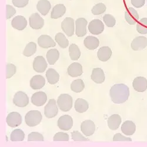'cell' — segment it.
<instances>
[{
    "label": "cell",
    "mask_w": 147,
    "mask_h": 147,
    "mask_svg": "<svg viewBox=\"0 0 147 147\" xmlns=\"http://www.w3.org/2000/svg\"><path fill=\"white\" fill-rule=\"evenodd\" d=\"M109 95L114 104H122L128 100L129 89L125 84H115L110 90Z\"/></svg>",
    "instance_id": "cell-1"
},
{
    "label": "cell",
    "mask_w": 147,
    "mask_h": 147,
    "mask_svg": "<svg viewBox=\"0 0 147 147\" xmlns=\"http://www.w3.org/2000/svg\"><path fill=\"white\" fill-rule=\"evenodd\" d=\"M42 118L40 111L38 110H31L27 113L25 117V122L28 127H34L40 124Z\"/></svg>",
    "instance_id": "cell-2"
},
{
    "label": "cell",
    "mask_w": 147,
    "mask_h": 147,
    "mask_svg": "<svg viewBox=\"0 0 147 147\" xmlns=\"http://www.w3.org/2000/svg\"><path fill=\"white\" fill-rule=\"evenodd\" d=\"M73 100L71 95L67 94H61L57 100L58 107L63 112H68L72 107Z\"/></svg>",
    "instance_id": "cell-3"
},
{
    "label": "cell",
    "mask_w": 147,
    "mask_h": 147,
    "mask_svg": "<svg viewBox=\"0 0 147 147\" xmlns=\"http://www.w3.org/2000/svg\"><path fill=\"white\" fill-rule=\"evenodd\" d=\"M76 23L73 18L66 17L61 22V28L68 36H72L74 34Z\"/></svg>",
    "instance_id": "cell-4"
},
{
    "label": "cell",
    "mask_w": 147,
    "mask_h": 147,
    "mask_svg": "<svg viewBox=\"0 0 147 147\" xmlns=\"http://www.w3.org/2000/svg\"><path fill=\"white\" fill-rule=\"evenodd\" d=\"M58 108L54 99L49 100L44 108V115L48 118H53L57 115Z\"/></svg>",
    "instance_id": "cell-5"
},
{
    "label": "cell",
    "mask_w": 147,
    "mask_h": 147,
    "mask_svg": "<svg viewBox=\"0 0 147 147\" xmlns=\"http://www.w3.org/2000/svg\"><path fill=\"white\" fill-rule=\"evenodd\" d=\"M13 104L18 107H26L29 104V98L25 92L18 91L14 96Z\"/></svg>",
    "instance_id": "cell-6"
},
{
    "label": "cell",
    "mask_w": 147,
    "mask_h": 147,
    "mask_svg": "<svg viewBox=\"0 0 147 147\" xmlns=\"http://www.w3.org/2000/svg\"><path fill=\"white\" fill-rule=\"evenodd\" d=\"M87 20L84 18H79L76 21V34L78 37H83L87 34Z\"/></svg>",
    "instance_id": "cell-7"
},
{
    "label": "cell",
    "mask_w": 147,
    "mask_h": 147,
    "mask_svg": "<svg viewBox=\"0 0 147 147\" xmlns=\"http://www.w3.org/2000/svg\"><path fill=\"white\" fill-rule=\"evenodd\" d=\"M57 125L59 128L63 131H68L71 129L73 126L72 118L68 115H64L59 118Z\"/></svg>",
    "instance_id": "cell-8"
},
{
    "label": "cell",
    "mask_w": 147,
    "mask_h": 147,
    "mask_svg": "<svg viewBox=\"0 0 147 147\" xmlns=\"http://www.w3.org/2000/svg\"><path fill=\"white\" fill-rule=\"evenodd\" d=\"M88 28L92 34L99 35L104 30V24L100 20H93L90 22Z\"/></svg>",
    "instance_id": "cell-9"
},
{
    "label": "cell",
    "mask_w": 147,
    "mask_h": 147,
    "mask_svg": "<svg viewBox=\"0 0 147 147\" xmlns=\"http://www.w3.org/2000/svg\"><path fill=\"white\" fill-rule=\"evenodd\" d=\"M30 26L34 30H40L44 26V20L38 14L34 13L29 18Z\"/></svg>",
    "instance_id": "cell-10"
},
{
    "label": "cell",
    "mask_w": 147,
    "mask_h": 147,
    "mask_svg": "<svg viewBox=\"0 0 147 147\" xmlns=\"http://www.w3.org/2000/svg\"><path fill=\"white\" fill-rule=\"evenodd\" d=\"M8 125L11 128H15L20 126L22 123V117L17 112L9 113L6 119Z\"/></svg>",
    "instance_id": "cell-11"
},
{
    "label": "cell",
    "mask_w": 147,
    "mask_h": 147,
    "mask_svg": "<svg viewBox=\"0 0 147 147\" xmlns=\"http://www.w3.org/2000/svg\"><path fill=\"white\" fill-rule=\"evenodd\" d=\"M96 127L94 122L91 120H85L82 122L81 125V132L86 137H90L95 132Z\"/></svg>",
    "instance_id": "cell-12"
},
{
    "label": "cell",
    "mask_w": 147,
    "mask_h": 147,
    "mask_svg": "<svg viewBox=\"0 0 147 147\" xmlns=\"http://www.w3.org/2000/svg\"><path fill=\"white\" fill-rule=\"evenodd\" d=\"M48 64L45 59L42 56L36 57L33 61V69L36 72H44L47 68Z\"/></svg>",
    "instance_id": "cell-13"
},
{
    "label": "cell",
    "mask_w": 147,
    "mask_h": 147,
    "mask_svg": "<svg viewBox=\"0 0 147 147\" xmlns=\"http://www.w3.org/2000/svg\"><path fill=\"white\" fill-rule=\"evenodd\" d=\"M131 46L134 51L142 50L147 46V38L144 36H137L132 40Z\"/></svg>",
    "instance_id": "cell-14"
},
{
    "label": "cell",
    "mask_w": 147,
    "mask_h": 147,
    "mask_svg": "<svg viewBox=\"0 0 147 147\" xmlns=\"http://www.w3.org/2000/svg\"><path fill=\"white\" fill-rule=\"evenodd\" d=\"M47 101V95L42 91L34 93L31 97V102L36 107L43 106Z\"/></svg>",
    "instance_id": "cell-15"
},
{
    "label": "cell",
    "mask_w": 147,
    "mask_h": 147,
    "mask_svg": "<svg viewBox=\"0 0 147 147\" xmlns=\"http://www.w3.org/2000/svg\"><path fill=\"white\" fill-rule=\"evenodd\" d=\"M134 89L138 92H143L147 90V80L143 77H138L132 82Z\"/></svg>",
    "instance_id": "cell-16"
},
{
    "label": "cell",
    "mask_w": 147,
    "mask_h": 147,
    "mask_svg": "<svg viewBox=\"0 0 147 147\" xmlns=\"http://www.w3.org/2000/svg\"><path fill=\"white\" fill-rule=\"evenodd\" d=\"M125 18L129 25H135L139 20L138 12L132 7H129L125 12Z\"/></svg>",
    "instance_id": "cell-17"
},
{
    "label": "cell",
    "mask_w": 147,
    "mask_h": 147,
    "mask_svg": "<svg viewBox=\"0 0 147 147\" xmlns=\"http://www.w3.org/2000/svg\"><path fill=\"white\" fill-rule=\"evenodd\" d=\"M38 45L42 48H48L50 47H54L56 43L50 35H41L38 38Z\"/></svg>",
    "instance_id": "cell-18"
},
{
    "label": "cell",
    "mask_w": 147,
    "mask_h": 147,
    "mask_svg": "<svg viewBox=\"0 0 147 147\" xmlns=\"http://www.w3.org/2000/svg\"><path fill=\"white\" fill-rule=\"evenodd\" d=\"M11 26L17 30L22 31L27 27V21L24 17L17 16L12 20Z\"/></svg>",
    "instance_id": "cell-19"
},
{
    "label": "cell",
    "mask_w": 147,
    "mask_h": 147,
    "mask_svg": "<svg viewBox=\"0 0 147 147\" xmlns=\"http://www.w3.org/2000/svg\"><path fill=\"white\" fill-rule=\"evenodd\" d=\"M45 85V80L43 76L40 75L34 76L30 80V87L34 90L41 89Z\"/></svg>",
    "instance_id": "cell-20"
},
{
    "label": "cell",
    "mask_w": 147,
    "mask_h": 147,
    "mask_svg": "<svg viewBox=\"0 0 147 147\" xmlns=\"http://www.w3.org/2000/svg\"><path fill=\"white\" fill-rule=\"evenodd\" d=\"M68 75L71 77H77L82 74V66L78 63H72L67 69Z\"/></svg>",
    "instance_id": "cell-21"
},
{
    "label": "cell",
    "mask_w": 147,
    "mask_h": 147,
    "mask_svg": "<svg viewBox=\"0 0 147 147\" xmlns=\"http://www.w3.org/2000/svg\"><path fill=\"white\" fill-rule=\"evenodd\" d=\"M112 55L111 49L108 47L104 46L101 47L97 53V57L102 62H106L108 61Z\"/></svg>",
    "instance_id": "cell-22"
},
{
    "label": "cell",
    "mask_w": 147,
    "mask_h": 147,
    "mask_svg": "<svg viewBox=\"0 0 147 147\" xmlns=\"http://www.w3.org/2000/svg\"><path fill=\"white\" fill-rule=\"evenodd\" d=\"M91 80L96 84H102L105 80L104 71L100 68H95L92 69Z\"/></svg>",
    "instance_id": "cell-23"
},
{
    "label": "cell",
    "mask_w": 147,
    "mask_h": 147,
    "mask_svg": "<svg viewBox=\"0 0 147 147\" xmlns=\"http://www.w3.org/2000/svg\"><path fill=\"white\" fill-rule=\"evenodd\" d=\"M121 131L125 136H132L136 131V125L131 121H126L121 126Z\"/></svg>",
    "instance_id": "cell-24"
},
{
    "label": "cell",
    "mask_w": 147,
    "mask_h": 147,
    "mask_svg": "<svg viewBox=\"0 0 147 147\" xmlns=\"http://www.w3.org/2000/svg\"><path fill=\"white\" fill-rule=\"evenodd\" d=\"M122 119L119 115L113 114L110 116L108 119V126L111 130L115 131L118 129L121 124Z\"/></svg>",
    "instance_id": "cell-25"
},
{
    "label": "cell",
    "mask_w": 147,
    "mask_h": 147,
    "mask_svg": "<svg viewBox=\"0 0 147 147\" xmlns=\"http://www.w3.org/2000/svg\"><path fill=\"white\" fill-rule=\"evenodd\" d=\"M84 44L90 50H94L98 47L100 41L95 36H88L84 39Z\"/></svg>",
    "instance_id": "cell-26"
},
{
    "label": "cell",
    "mask_w": 147,
    "mask_h": 147,
    "mask_svg": "<svg viewBox=\"0 0 147 147\" xmlns=\"http://www.w3.org/2000/svg\"><path fill=\"white\" fill-rule=\"evenodd\" d=\"M51 5L48 0H40L36 5V9L44 16H47L51 9Z\"/></svg>",
    "instance_id": "cell-27"
},
{
    "label": "cell",
    "mask_w": 147,
    "mask_h": 147,
    "mask_svg": "<svg viewBox=\"0 0 147 147\" xmlns=\"http://www.w3.org/2000/svg\"><path fill=\"white\" fill-rule=\"evenodd\" d=\"M66 8L64 4H59L54 6L51 11V18L52 19H58L62 17L65 13Z\"/></svg>",
    "instance_id": "cell-28"
},
{
    "label": "cell",
    "mask_w": 147,
    "mask_h": 147,
    "mask_svg": "<svg viewBox=\"0 0 147 147\" xmlns=\"http://www.w3.org/2000/svg\"><path fill=\"white\" fill-rule=\"evenodd\" d=\"M46 77L48 83L51 85L57 84L59 80V74L53 68H49L47 71Z\"/></svg>",
    "instance_id": "cell-29"
},
{
    "label": "cell",
    "mask_w": 147,
    "mask_h": 147,
    "mask_svg": "<svg viewBox=\"0 0 147 147\" xmlns=\"http://www.w3.org/2000/svg\"><path fill=\"white\" fill-rule=\"evenodd\" d=\"M74 107L77 113H84L88 110L89 108V104L86 100L82 98H78L76 101Z\"/></svg>",
    "instance_id": "cell-30"
},
{
    "label": "cell",
    "mask_w": 147,
    "mask_h": 147,
    "mask_svg": "<svg viewBox=\"0 0 147 147\" xmlns=\"http://www.w3.org/2000/svg\"><path fill=\"white\" fill-rule=\"evenodd\" d=\"M59 58V53L57 49H51L47 53V59L50 65H54Z\"/></svg>",
    "instance_id": "cell-31"
},
{
    "label": "cell",
    "mask_w": 147,
    "mask_h": 147,
    "mask_svg": "<svg viewBox=\"0 0 147 147\" xmlns=\"http://www.w3.org/2000/svg\"><path fill=\"white\" fill-rule=\"evenodd\" d=\"M81 51L79 47L76 44H72L69 47V55L72 61H77L81 57Z\"/></svg>",
    "instance_id": "cell-32"
},
{
    "label": "cell",
    "mask_w": 147,
    "mask_h": 147,
    "mask_svg": "<svg viewBox=\"0 0 147 147\" xmlns=\"http://www.w3.org/2000/svg\"><path fill=\"white\" fill-rule=\"evenodd\" d=\"M55 40L58 45L62 48H66L69 45V41L64 34L61 32H58L55 35Z\"/></svg>",
    "instance_id": "cell-33"
},
{
    "label": "cell",
    "mask_w": 147,
    "mask_h": 147,
    "mask_svg": "<svg viewBox=\"0 0 147 147\" xmlns=\"http://www.w3.org/2000/svg\"><path fill=\"white\" fill-rule=\"evenodd\" d=\"M85 88V84L81 79H77L73 81L71 84V89L76 93L81 92Z\"/></svg>",
    "instance_id": "cell-34"
},
{
    "label": "cell",
    "mask_w": 147,
    "mask_h": 147,
    "mask_svg": "<svg viewBox=\"0 0 147 147\" xmlns=\"http://www.w3.org/2000/svg\"><path fill=\"white\" fill-rule=\"evenodd\" d=\"M25 138V134L21 129H16L11 132L10 140L13 142L22 141Z\"/></svg>",
    "instance_id": "cell-35"
},
{
    "label": "cell",
    "mask_w": 147,
    "mask_h": 147,
    "mask_svg": "<svg viewBox=\"0 0 147 147\" xmlns=\"http://www.w3.org/2000/svg\"><path fill=\"white\" fill-rule=\"evenodd\" d=\"M36 51V44L34 42H30L27 44L23 51V55L27 57H30L33 55Z\"/></svg>",
    "instance_id": "cell-36"
},
{
    "label": "cell",
    "mask_w": 147,
    "mask_h": 147,
    "mask_svg": "<svg viewBox=\"0 0 147 147\" xmlns=\"http://www.w3.org/2000/svg\"><path fill=\"white\" fill-rule=\"evenodd\" d=\"M137 31L141 34H147V18H141L137 23Z\"/></svg>",
    "instance_id": "cell-37"
},
{
    "label": "cell",
    "mask_w": 147,
    "mask_h": 147,
    "mask_svg": "<svg viewBox=\"0 0 147 147\" xmlns=\"http://www.w3.org/2000/svg\"><path fill=\"white\" fill-rule=\"evenodd\" d=\"M107 9L106 6L103 3H98L94 5L91 10L92 13L94 15H100L104 13Z\"/></svg>",
    "instance_id": "cell-38"
},
{
    "label": "cell",
    "mask_w": 147,
    "mask_h": 147,
    "mask_svg": "<svg viewBox=\"0 0 147 147\" xmlns=\"http://www.w3.org/2000/svg\"><path fill=\"white\" fill-rule=\"evenodd\" d=\"M103 21L108 27H114L116 24V20L111 14H105L104 16Z\"/></svg>",
    "instance_id": "cell-39"
},
{
    "label": "cell",
    "mask_w": 147,
    "mask_h": 147,
    "mask_svg": "<svg viewBox=\"0 0 147 147\" xmlns=\"http://www.w3.org/2000/svg\"><path fill=\"white\" fill-rule=\"evenodd\" d=\"M44 138L42 135L37 132H32L28 136V141H44Z\"/></svg>",
    "instance_id": "cell-40"
},
{
    "label": "cell",
    "mask_w": 147,
    "mask_h": 147,
    "mask_svg": "<svg viewBox=\"0 0 147 147\" xmlns=\"http://www.w3.org/2000/svg\"><path fill=\"white\" fill-rule=\"evenodd\" d=\"M7 71H6V78L9 79L11 78L13 76L16 74L17 72V67L15 65L9 63L6 66Z\"/></svg>",
    "instance_id": "cell-41"
},
{
    "label": "cell",
    "mask_w": 147,
    "mask_h": 147,
    "mask_svg": "<svg viewBox=\"0 0 147 147\" xmlns=\"http://www.w3.org/2000/svg\"><path fill=\"white\" fill-rule=\"evenodd\" d=\"M69 140V135L67 133L62 132L56 133L53 138L54 141H68Z\"/></svg>",
    "instance_id": "cell-42"
},
{
    "label": "cell",
    "mask_w": 147,
    "mask_h": 147,
    "mask_svg": "<svg viewBox=\"0 0 147 147\" xmlns=\"http://www.w3.org/2000/svg\"><path fill=\"white\" fill-rule=\"evenodd\" d=\"M71 137L74 141H88L89 140L84 137L78 131H74L71 132Z\"/></svg>",
    "instance_id": "cell-43"
},
{
    "label": "cell",
    "mask_w": 147,
    "mask_h": 147,
    "mask_svg": "<svg viewBox=\"0 0 147 147\" xmlns=\"http://www.w3.org/2000/svg\"><path fill=\"white\" fill-rule=\"evenodd\" d=\"M12 3L18 8H24L28 5L29 0H12Z\"/></svg>",
    "instance_id": "cell-44"
},
{
    "label": "cell",
    "mask_w": 147,
    "mask_h": 147,
    "mask_svg": "<svg viewBox=\"0 0 147 147\" xmlns=\"http://www.w3.org/2000/svg\"><path fill=\"white\" fill-rule=\"evenodd\" d=\"M6 11H7L6 17L7 20L11 18L12 17H13L16 13V9L13 6L10 5H6Z\"/></svg>",
    "instance_id": "cell-45"
},
{
    "label": "cell",
    "mask_w": 147,
    "mask_h": 147,
    "mask_svg": "<svg viewBox=\"0 0 147 147\" xmlns=\"http://www.w3.org/2000/svg\"><path fill=\"white\" fill-rule=\"evenodd\" d=\"M113 141H132L131 138L126 137L122 136L120 133H117L114 135L113 137Z\"/></svg>",
    "instance_id": "cell-46"
},
{
    "label": "cell",
    "mask_w": 147,
    "mask_h": 147,
    "mask_svg": "<svg viewBox=\"0 0 147 147\" xmlns=\"http://www.w3.org/2000/svg\"><path fill=\"white\" fill-rule=\"evenodd\" d=\"M131 4L136 8H141L145 4V0H131Z\"/></svg>",
    "instance_id": "cell-47"
}]
</instances>
